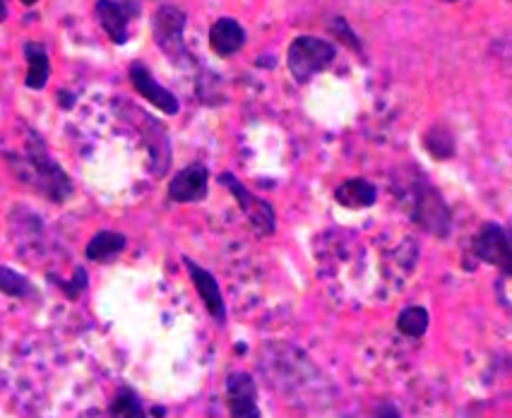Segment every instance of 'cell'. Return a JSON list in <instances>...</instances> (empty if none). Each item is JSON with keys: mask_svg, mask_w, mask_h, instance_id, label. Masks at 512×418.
Segmentation results:
<instances>
[{"mask_svg": "<svg viewBox=\"0 0 512 418\" xmlns=\"http://www.w3.org/2000/svg\"><path fill=\"white\" fill-rule=\"evenodd\" d=\"M8 166L17 181L25 183L27 188L46 197L53 205H63L75 193L73 178L51 157L49 145L37 130H27L25 149L17 154H8Z\"/></svg>", "mask_w": 512, "mask_h": 418, "instance_id": "6da1fadb", "label": "cell"}, {"mask_svg": "<svg viewBox=\"0 0 512 418\" xmlns=\"http://www.w3.org/2000/svg\"><path fill=\"white\" fill-rule=\"evenodd\" d=\"M337 58V46L332 41L301 34L289 44L287 68L299 85H306L315 75L330 68Z\"/></svg>", "mask_w": 512, "mask_h": 418, "instance_id": "7a4b0ae2", "label": "cell"}, {"mask_svg": "<svg viewBox=\"0 0 512 418\" xmlns=\"http://www.w3.org/2000/svg\"><path fill=\"white\" fill-rule=\"evenodd\" d=\"M186 25H188V15L174 3H159L152 15L154 44H157L164 56L176 65L190 63L186 39H183Z\"/></svg>", "mask_w": 512, "mask_h": 418, "instance_id": "3957f363", "label": "cell"}, {"mask_svg": "<svg viewBox=\"0 0 512 418\" xmlns=\"http://www.w3.org/2000/svg\"><path fill=\"white\" fill-rule=\"evenodd\" d=\"M412 219L428 234L445 238L450 234L452 226V212L443 195L438 193L428 181H421L414 185L412 193Z\"/></svg>", "mask_w": 512, "mask_h": 418, "instance_id": "277c9868", "label": "cell"}, {"mask_svg": "<svg viewBox=\"0 0 512 418\" xmlns=\"http://www.w3.org/2000/svg\"><path fill=\"white\" fill-rule=\"evenodd\" d=\"M217 181L222 183L224 188L236 197L238 207H241V212L246 214V219L250 222V226H253L255 234H258V236H272V234H275V231H277V214H275V207H272L270 202L263 200V197H258L255 193H250L246 185L238 181V178L231 171L219 173Z\"/></svg>", "mask_w": 512, "mask_h": 418, "instance_id": "5b68a950", "label": "cell"}, {"mask_svg": "<svg viewBox=\"0 0 512 418\" xmlns=\"http://www.w3.org/2000/svg\"><path fill=\"white\" fill-rule=\"evenodd\" d=\"M472 253L476 260L498 267L512 277V226L486 222L474 236Z\"/></svg>", "mask_w": 512, "mask_h": 418, "instance_id": "8992f818", "label": "cell"}, {"mask_svg": "<svg viewBox=\"0 0 512 418\" xmlns=\"http://www.w3.org/2000/svg\"><path fill=\"white\" fill-rule=\"evenodd\" d=\"M94 15H97L99 25L104 27L106 37L116 46H123L130 39V22L140 20L142 3H135V0H97Z\"/></svg>", "mask_w": 512, "mask_h": 418, "instance_id": "52a82bcc", "label": "cell"}, {"mask_svg": "<svg viewBox=\"0 0 512 418\" xmlns=\"http://www.w3.org/2000/svg\"><path fill=\"white\" fill-rule=\"evenodd\" d=\"M226 406L231 418H263L258 404V385L253 375L234 370L226 378Z\"/></svg>", "mask_w": 512, "mask_h": 418, "instance_id": "ba28073f", "label": "cell"}, {"mask_svg": "<svg viewBox=\"0 0 512 418\" xmlns=\"http://www.w3.org/2000/svg\"><path fill=\"white\" fill-rule=\"evenodd\" d=\"M128 77H130V85H133L135 92L140 94L142 99H147L154 109L164 111L166 116H176L181 111V101L174 92H169L164 85H159L154 80L152 70L147 68L145 63H133L128 68Z\"/></svg>", "mask_w": 512, "mask_h": 418, "instance_id": "9c48e42d", "label": "cell"}, {"mask_svg": "<svg viewBox=\"0 0 512 418\" xmlns=\"http://www.w3.org/2000/svg\"><path fill=\"white\" fill-rule=\"evenodd\" d=\"M207 185H210V169L205 164H200V161H195V164H188L186 169L174 173L166 193H169L171 202L188 205V202L205 200Z\"/></svg>", "mask_w": 512, "mask_h": 418, "instance_id": "30bf717a", "label": "cell"}, {"mask_svg": "<svg viewBox=\"0 0 512 418\" xmlns=\"http://www.w3.org/2000/svg\"><path fill=\"white\" fill-rule=\"evenodd\" d=\"M183 265H186V270L190 274V282H193L195 291H198L200 301L205 303L207 313H210L212 320H217L219 325H224V322H226V303H224L222 289H219L217 277H214L210 270H205V267L198 265L195 260L186 258V255H183Z\"/></svg>", "mask_w": 512, "mask_h": 418, "instance_id": "8fae6325", "label": "cell"}, {"mask_svg": "<svg viewBox=\"0 0 512 418\" xmlns=\"http://www.w3.org/2000/svg\"><path fill=\"white\" fill-rule=\"evenodd\" d=\"M246 44V29L234 17H219L210 29V46L217 56L229 58L243 49Z\"/></svg>", "mask_w": 512, "mask_h": 418, "instance_id": "7c38bea8", "label": "cell"}, {"mask_svg": "<svg viewBox=\"0 0 512 418\" xmlns=\"http://www.w3.org/2000/svg\"><path fill=\"white\" fill-rule=\"evenodd\" d=\"M22 51H25V61H27L25 87L32 89V92H41V89L49 85V77H51L49 51H46V46L39 44V41H27Z\"/></svg>", "mask_w": 512, "mask_h": 418, "instance_id": "4fadbf2b", "label": "cell"}, {"mask_svg": "<svg viewBox=\"0 0 512 418\" xmlns=\"http://www.w3.org/2000/svg\"><path fill=\"white\" fill-rule=\"evenodd\" d=\"M335 200L347 209H366L373 207L378 200V188L366 178H349V181L337 185Z\"/></svg>", "mask_w": 512, "mask_h": 418, "instance_id": "5bb4252c", "label": "cell"}, {"mask_svg": "<svg viewBox=\"0 0 512 418\" xmlns=\"http://www.w3.org/2000/svg\"><path fill=\"white\" fill-rule=\"evenodd\" d=\"M125 246H128V238L121 231H97L89 238L85 248V258L92 262H111L116 255H121Z\"/></svg>", "mask_w": 512, "mask_h": 418, "instance_id": "9a60e30c", "label": "cell"}, {"mask_svg": "<svg viewBox=\"0 0 512 418\" xmlns=\"http://www.w3.org/2000/svg\"><path fill=\"white\" fill-rule=\"evenodd\" d=\"M109 416L111 418H147L145 406H142L140 394L133 387H121L113 394L109 404Z\"/></svg>", "mask_w": 512, "mask_h": 418, "instance_id": "2e32d148", "label": "cell"}, {"mask_svg": "<svg viewBox=\"0 0 512 418\" xmlns=\"http://www.w3.org/2000/svg\"><path fill=\"white\" fill-rule=\"evenodd\" d=\"M0 294H5L10 298H20V301H27V298L37 296V291H34V284L29 282L25 274L0 265Z\"/></svg>", "mask_w": 512, "mask_h": 418, "instance_id": "e0dca14e", "label": "cell"}, {"mask_svg": "<svg viewBox=\"0 0 512 418\" xmlns=\"http://www.w3.org/2000/svg\"><path fill=\"white\" fill-rule=\"evenodd\" d=\"M428 310L424 306H409L404 308L397 318V330H400L404 337H424L428 330Z\"/></svg>", "mask_w": 512, "mask_h": 418, "instance_id": "ac0fdd59", "label": "cell"}, {"mask_svg": "<svg viewBox=\"0 0 512 418\" xmlns=\"http://www.w3.org/2000/svg\"><path fill=\"white\" fill-rule=\"evenodd\" d=\"M46 279H49V282H53V286H58V289L63 291L68 301H77V298L85 294L87 286H89V274H87V270L82 265L75 267L73 279L56 277V274H46Z\"/></svg>", "mask_w": 512, "mask_h": 418, "instance_id": "d6986e66", "label": "cell"}, {"mask_svg": "<svg viewBox=\"0 0 512 418\" xmlns=\"http://www.w3.org/2000/svg\"><path fill=\"white\" fill-rule=\"evenodd\" d=\"M424 145L428 149V154L436 159H450L452 154H455V140H452L450 130L431 128L428 130Z\"/></svg>", "mask_w": 512, "mask_h": 418, "instance_id": "ffe728a7", "label": "cell"}, {"mask_svg": "<svg viewBox=\"0 0 512 418\" xmlns=\"http://www.w3.org/2000/svg\"><path fill=\"white\" fill-rule=\"evenodd\" d=\"M496 61L498 70L505 80V89H508V99L512 104V32L505 34L496 46Z\"/></svg>", "mask_w": 512, "mask_h": 418, "instance_id": "44dd1931", "label": "cell"}, {"mask_svg": "<svg viewBox=\"0 0 512 418\" xmlns=\"http://www.w3.org/2000/svg\"><path fill=\"white\" fill-rule=\"evenodd\" d=\"M330 32L335 34V37L342 41L344 46H347V49H351L354 53H363V44H361V39H359V34L354 32V29L349 27V22L344 20V17H335V20L330 22Z\"/></svg>", "mask_w": 512, "mask_h": 418, "instance_id": "7402d4cb", "label": "cell"}, {"mask_svg": "<svg viewBox=\"0 0 512 418\" xmlns=\"http://www.w3.org/2000/svg\"><path fill=\"white\" fill-rule=\"evenodd\" d=\"M375 418H402L400 409L395 404H380L378 411H375Z\"/></svg>", "mask_w": 512, "mask_h": 418, "instance_id": "603a6c76", "label": "cell"}, {"mask_svg": "<svg viewBox=\"0 0 512 418\" xmlns=\"http://www.w3.org/2000/svg\"><path fill=\"white\" fill-rule=\"evenodd\" d=\"M8 20V3H3V0H0V22H5Z\"/></svg>", "mask_w": 512, "mask_h": 418, "instance_id": "cb8c5ba5", "label": "cell"}]
</instances>
